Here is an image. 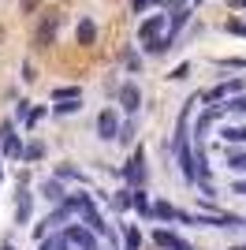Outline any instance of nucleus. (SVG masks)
<instances>
[{"label": "nucleus", "instance_id": "f257e3e1", "mask_svg": "<svg viewBox=\"0 0 246 250\" xmlns=\"http://www.w3.org/2000/svg\"><path fill=\"white\" fill-rule=\"evenodd\" d=\"M145 149L142 146H134V153L127 157V165L120 168V179L127 183V187H145Z\"/></svg>", "mask_w": 246, "mask_h": 250}, {"label": "nucleus", "instance_id": "f03ea898", "mask_svg": "<svg viewBox=\"0 0 246 250\" xmlns=\"http://www.w3.org/2000/svg\"><path fill=\"white\" fill-rule=\"evenodd\" d=\"M116 104H120L127 116H138V108H142V90H138L134 79H127V83L116 86Z\"/></svg>", "mask_w": 246, "mask_h": 250}, {"label": "nucleus", "instance_id": "7ed1b4c3", "mask_svg": "<svg viewBox=\"0 0 246 250\" xmlns=\"http://www.w3.org/2000/svg\"><path fill=\"white\" fill-rule=\"evenodd\" d=\"M60 235H63V243H67V250H97L93 231H90V228H82V224H67Z\"/></svg>", "mask_w": 246, "mask_h": 250}, {"label": "nucleus", "instance_id": "20e7f679", "mask_svg": "<svg viewBox=\"0 0 246 250\" xmlns=\"http://www.w3.org/2000/svg\"><path fill=\"white\" fill-rule=\"evenodd\" d=\"M79 217H82V224H86V228H90L93 235H108V231H112V224H108V220L101 217V209L93 206V198L79 209Z\"/></svg>", "mask_w": 246, "mask_h": 250}, {"label": "nucleus", "instance_id": "39448f33", "mask_svg": "<svg viewBox=\"0 0 246 250\" xmlns=\"http://www.w3.org/2000/svg\"><path fill=\"white\" fill-rule=\"evenodd\" d=\"M116 131H120L116 108H101V112H97V138H101V142H116Z\"/></svg>", "mask_w": 246, "mask_h": 250}, {"label": "nucleus", "instance_id": "423d86ee", "mask_svg": "<svg viewBox=\"0 0 246 250\" xmlns=\"http://www.w3.org/2000/svg\"><path fill=\"white\" fill-rule=\"evenodd\" d=\"M168 30V15H149V19L138 22V42H153V38H161V34Z\"/></svg>", "mask_w": 246, "mask_h": 250}, {"label": "nucleus", "instance_id": "0eeeda50", "mask_svg": "<svg viewBox=\"0 0 246 250\" xmlns=\"http://www.w3.org/2000/svg\"><path fill=\"white\" fill-rule=\"evenodd\" d=\"M38 194L49 202V206H60V202L67 198V190H63V183L56 176H52V179H41V183H38Z\"/></svg>", "mask_w": 246, "mask_h": 250}, {"label": "nucleus", "instance_id": "6e6552de", "mask_svg": "<svg viewBox=\"0 0 246 250\" xmlns=\"http://www.w3.org/2000/svg\"><path fill=\"white\" fill-rule=\"evenodd\" d=\"M56 30H60V15H56V11L41 15V22H38V45H52V42H56Z\"/></svg>", "mask_w": 246, "mask_h": 250}, {"label": "nucleus", "instance_id": "1a4fd4ad", "mask_svg": "<svg viewBox=\"0 0 246 250\" xmlns=\"http://www.w3.org/2000/svg\"><path fill=\"white\" fill-rule=\"evenodd\" d=\"M30 213H34V190L19 187V194H15V224H30Z\"/></svg>", "mask_w": 246, "mask_h": 250}, {"label": "nucleus", "instance_id": "9d476101", "mask_svg": "<svg viewBox=\"0 0 246 250\" xmlns=\"http://www.w3.org/2000/svg\"><path fill=\"white\" fill-rule=\"evenodd\" d=\"M220 142L224 146H246V124H224L220 127Z\"/></svg>", "mask_w": 246, "mask_h": 250}, {"label": "nucleus", "instance_id": "9b49d317", "mask_svg": "<svg viewBox=\"0 0 246 250\" xmlns=\"http://www.w3.org/2000/svg\"><path fill=\"white\" fill-rule=\"evenodd\" d=\"M93 42H97V26H93V19L82 15V19L75 22V45H93Z\"/></svg>", "mask_w": 246, "mask_h": 250}, {"label": "nucleus", "instance_id": "f8f14e48", "mask_svg": "<svg viewBox=\"0 0 246 250\" xmlns=\"http://www.w3.org/2000/svg\"><path fill=\"white\" fill-rule=\"evenodd\" d=\"M149 217H153V220H164V224H172V220L179 217V209H175L168 198H161V202H149Z\"/></svg>", "mask_w": 246, "mask_h": 250}, {"label": "nucleus", "instance_id": "ddd939ff", "mask_svg": "<svg viewBox=\"0 0 246 250\" xmlns=\"http://www.w3.org/2000/svg\"><path fill=\"white\" fill-rule=\"evenodd\" d=\"M101 198L108 202V209L127 213V209H131V187H120V190H112V194H101Z\"/></svg>", "mask_w": 246, "mask_h": 250}, {"label": "nucleus", "instance_id": "4468645a", "mask_svg": "<svg viewBox=\"0 0 246 250\" xmlns=\"http://www.w3.org/2000/svg\"><path fill=\"white\" fill-rule=\"evenodd\" d=\"M131 209L138 213V217L153 220V217H149V194H145V187H131Z\"/></svg>", "mask_w": 246, "mask_h": 250}, {"label": "nucleus", "instance_id": "2eb2a0df", "mask_svg": "<svg viewBox=\"0 0 246 250\" xmlns=\"http://www.w3.org/2000/svg\"><path fill=\"white\" fill-rule=\"evenodd\" d=\"M134 135H138V120L127 116L120 124V131H116V142H120V146H134Z\"/></svg>", "mask_w": 246, "mask_h": 250}, {"label": "nucleus", "instance_id": "dca6fc26", "mask_svg": "<svg viewBox=\"0 0 246 250\" xmlns=\"http://www.w3.org/2000/svg\"><path fill=\"white\" fill-rule=\"evenodd\" d=\"M19 161H26V165H38V161H45V142H22V153H19Z\"/></svg>", "mask_w": 246, "mask_h": 250}, {"label": "nucleus", "instance_id": "f3484780", "mask_svg": "<svg viewBox=\"0 0 246 250\" xmlns=\"http://www.w3.org/2000/svg\"><path fill=\"white\" fill-rule=\"evenodd\" d=\"M52 176L60 179V183H63V179H71V183H86V172L75 168V165H56V168H52Z\"/></svg>", "mask_w": 246, "mask_h": 250}, {"label": "nucleus", "instance_id": "a211bd4d", "mask_svg": "<svg viewBox=\"0 0 246 250\" xmlns=\"http://www.w3.org/2000/svg\"><path fill=\"white\" fill-rule=\"evenodd\" d=\"M153 243H157L161 250H175V247H179L183 239H179V235H175L172 228H157V231H153Z\"/></svg>", "mask_w": 246, "mask_h": 250}, {"label": "nucleus", "instance_id": "6ab92c4d", "mask_svg": "<svg viewBox=\"0 0 246 250\" xmlns=\"http://www.w3.org/2000/svg\"><path fill=\"white\" fill-rule=\"evenodd\" d=\"M224 116H246V90L224 97Z\"/></svg>", "mask_w": 246, "mask_h": 250}, {"label": "nucleus", "instance_id": "aec40b11", "mask_svg": "<svg viewBox=\"0 0 246 250\" xmlns=\"http://www.w3.org/2000/svg\"><path fill=\"white\" fill-rule=\"evenodd\" d=\"M49 112H52V116H75V112H82V97H67V101H56Z\"/></svg>", "mask_w": 246, "mask_h": 250}, {"label": "nucleus", "instance_id": "412c9836", "mask_svg": "<svg viewBox=\"0 0 246 250\" xmlns=\"http://www.w3.org/2000/svg\"><path fill=\"white\" fill-rule=\"evenodd\" d=\"M0 146H4V157H8V161H19V153H22V138L15 135V131H11L8 138H0Z\"/></svg>", "mask_w": 246, "mask_h": 250}, {"label": "nucleus", "instance_id": "4be33fe9", "mask_svg": "<svg viewBox=\"0 0 246 250\" xmlns=\"http://www.w3.org/2000/svg\"><path fill=\"white\" fill-rule=\"evenodd\" d=\"M142 247V231L134 224H123V250H138Z\"/></svg>", "mask_w": 246, "mask_h": 250}, {"label": "nucleus", "instance_id": "5701e85b", "mask_svg": "<svg viewBox=\"0 0 246 250\" xmlns=\"http://www.w3.org/2000/svg\"><path fill=\"white\" fill-rule=\"evenodd\" d=\"M131 8L142 15V11H149V8H175V0H131Z\"/></svg>", "mask_w": 246, "mask_h": 250}, {"label": "nucleus", "instance_id": "b1692460", "mask_svg": "<svg viewBox=\"0 0 246 250\" xmlns=\"http://www.w3.org/2000/svg\"><path fill=\"white\" fill-rule=\"evenodd\" d=\"M224 165L231 168V172H246V149H231V153L224 157Z\"/></svg>", "mask_w": 246, "mask_h": 250}, {"label": "nucleus", "instance_id": "393cba45", "mask_svg": "<svg viewBox=\"0 0 246 250\" xmlns=\"http://www.w3.org/2000/svg\"><path fill=\"white\" fill-rule=\"evenodd\" d=\"M45 112H49L45 104H38V108H30V112H26V120H22V124H26V131H34V127H38L41 120H45Z\"/></svg>", "mask_w": 246, "mask_h": 250}, {"label": "nucleus", "instance_id": "a878e982", "mask_svg": "<svg viewBox=\"0 0 246 250\" xmlns=\"http://www.w3.org/2000/svg\"><path fill=\"white\" fill-rule=\"evenodd\" d=\"M38 250H67V243H63V235H41Z\"/></svg>", "mask_w": 246, "mask_h": 250}, {"label": "nucleus", "instance_id": "bb28decb", "mask_svg": "<svg viewBox=\"0 0 246 250\" xmlns=\"http://www.w3.org/2000/svg\"><path fill=\"white\" fill-rule=\"evenodd\" d=\"M67 97H82V90L79 86H56L52 90V101H67Z\"/></svg>", "mask_w": 246, "mask_h": 250}, {"label": "nucleus", "instance_id": "cd10ccee", "mask_svg": "<svg viewBox=\"0 0 246 250\" xmlns=\"http://www.w3.org/2000/svg\"><path fill=\"white\" fill-rule=\"evenodd\" d=\"M224 30H227V34H235V38H246V22H243V19H227V22H224Z\"/></svg>", "mask_w": 246, "mask_h": 250}, {"label": "nucleus", "instance_id": "c85d7f7f", "mask_svg": "<svg viewBox=\"0 0 246 250\" xmlns=\"http://www.w3.org/2000/svg\"><path fill=\"white\" fill-rule=\"evenodd\" d=\"M123 63H127V71H131V75L142 71V56H138V52H127V56H123Z\"/></svg>", "mask_w": 246, "mask_h": 250}, {"label": "nucleus", "instance_id": "c756f323", "mask_svg": "<svg viewBox=\"0 0 246 250\" xmlns=\"http://www.w3.org/2000/svg\"><path fill=\"white\" fill-rule=\"evenodd\" d=\"M216 67H239V71H246V56H227V60H216Z\"/></svg>", "mask_w": 246, "mask_h": 250}, {"label": "nucleus", "instance_id": "7c9ffc66", "mask_svg": "<svg viewBox=\"0 0 246 250\" xmlns=\"http://www.w3.org/2000/svg\"><path fill=\"white\" fill-rule=\"evenodd\" d=\"M224 90H227V97H231V94H243V90H246V83H243V79H227V83H224Z\"/></svg>", "mask_w": 246, "mask_h": 250}, {"label": "nucleus", "instance_id": "2f4dec72", "mask_svg": "<svg viewBox=\"0 0 246 250\" xmlns=\"http://www.w3.org/2000/svg\"><path fill=\"white\" fill-rule=\"evenodd\" d=\"M22 83H38V67H34L30 60L22 63Z\"/></svg>", "mask_w": 246, "mask_h": 250}, {"label": "nucleus", "instance_id": "473e14b6", "mask_svg": "<svg viewBox=\"0 0 246 250\" xmlns=\"http://www.w3.org/2000/svg\"><path fill=\"white\" fill-rule=\"evenodd\" d=\"M26 112H30V101H19V104H15V116H11V120H15V124H22V120H26Z\"/></svg>", "mask_w": 246, "mask_h": 250}, {"label": "nucleus", "instance_id": "72a5a7b5", "mask_svg": "<svg viewBox=\"0 0 246 250\" xmlns=\"http://www.w3.org/2000/svg\"><path fill=\"white\" fill-rule=\"evenodd\" d=\"M186 75H190V63H179V67H175V71H172V79H175V83H183Z\"/></svg>", "mask_w": 246, "mask_h": 250}, {"label": "nucleus", "instance_id": "f704fd0d", "mask_svg": "<svg viewBox=\"0 0 246 250\" xmlns=\"http://www.w3.org/2000/svg\"><path fill=\"white\" fill-rule=\"evenodd\" d=\"M231 194H239V198H246V179H235V183H231Z\"/></svg>", "mask_w": 246, "mask_h": 250}, {"label": "nucleus", "instance_id": "c9c22d12", "mask_svg": "<svg viewBox=\"0 0 246 250\" xmlns=\"http://www.w3.org/2000/svg\"><path fill=\"white\" fill-rule=\"evenodd\" d=\"M22 8H26V11H34V8H38V0H22Z\"/></svg>", "mask_w": 246, "mask_h": 250}, {"label": "nucleus", "instance_id": "e433bc0d", "mask_svg": "<svg viewBox=\"0 0 246 250\" xmlns=\"http://www.w3.org/2000/svg\"><path fill=\"white\" fill-rule=\"evenodd\" d=\"M175 250H194V247H190V243H179V247H175Z\"/></svg>", "mask_w": 246, "mask_h": 250}, {"label": "nucleus", "instance_id": "4c0bfd02", "mask_svg": "<svg viewBox=\"0 0 246 250\" xmlns=\"http://www.w3.org/2000/svg\"><path fill=\"white\" fill-rule=\"evenodd\" d=\"M235 8H246V0H235Z\"/></svg>", "mask_w": 246, "mask_h": 250}, {"label": "nucleus", "instance_id": "58836bf2", "mask_svg": "<svg viewBox=\"0 0 246 250\" xmlns=\"http://www.w3.org/2000/svg\"><path fill=\"white\" fill-rule=\"evenodd\" d=\"M0 250H15V247H11V243H4V247H0Z\"/></svg>", "mask_w": 246, "mask_h": 250}, {"label": "nucleus", "instance_id": "ea45409f", "mask_svg": "<svg viewBox=\"0 0 246 250\" xmlns=\"http://www.w3.org/2000/svg\"><path fill=\"white\" fill-rule=\"evenodd\" d=\"M183 4H202V0H183Z\"/></svg>", "mask_w": 246, "mask_h": 250}, {"label": "nucleus", "instance_id": "a19ab883", "mask_svg": "<svg viewBox=\"0 0 246 250\" xmlns=\"http://www.w3.org/2000/svg\"><path fill=\"white\" fill-rule=\"evenodd\" d=\"M231 250H246V247H231Z\"/></svg>", "mask_w": 246, "mask_h": 250}, {"label": "nucleus", "instance_id": "79ce46f5", "mask_svg": "<svg viewBox=\"0 0 246 250\" xmlns=\"http://www.w3.org/2000/svg\"><path fill=\"white\" fill-rule=\"evenodd\" d=\"M243 228H246V220H243Z\"/></svg>", "mask_w": 246, "mask_h": 250}, {"label": "nucleus", "instance_id": "37998d69", "mask_svg": "<svg viewBox=\"0 0 246 250\" xmlns=\"http://www.w3.org/2000/svg\"><path fill=\"white\" fill-rule=\"evenodd\" d=\"M97 250H101V247H97Z\"/></svg>", "mask_w": 246, "mask_h": 250}]
</instances>
